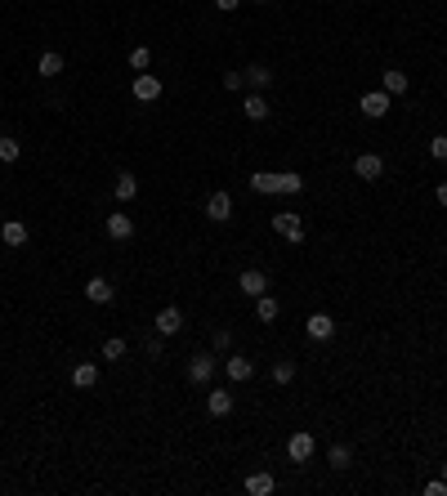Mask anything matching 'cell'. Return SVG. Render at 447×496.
Segmentation results:
<instances>
[{
    "instance_id": "cell-1",
    "label": "cell",
    "mask_w": 447,
    "mask_h": 496,
    "mask_svg": "<svg viewBox=\"0 0 447 496\" xmlns=\"http://www.w3.org/2000/svg\"><path fill=\"white\" fill-rule=\"evenodd\" d=\"M251 188L255 193H300L304 179L300 175H269V170H260V175H251Z\"/></svg>"
},
{
    "instance_id": "cell-2",
    "label": "cell",
    "mask_w": 447,
    "mask_h": 496,
    "mask_svg": "<svg viewBox=\"0 0 447 496\" xmlns=\"http://www.w3.org/2000/svg\"><path fill=\"white\" fill-rule=\"evenodd\" d=\"M215 367H220V358H215V354H193V358H188V385H211Z\"/></svg>"
},
{
    "instance_id": "cell-3",
    "label": "cell",
    "mask_w": 447,
    "mask_h": 496,
    "mask_svg": "<svg viewBox=\"0 0 447 496\" xmlns=\"http://www.w3.org/2000/svg\"><path fill=\"white\" fill-rule=\"evenodd\" d=\"M273 233H278V237H287L291 246H300V242H304V224H300V215L278 211V215H273Z\"/></svg>"
},
{
    "instance_id": "cell-4",
    "label": "cell",
    "mask_w": 447,
    "mask_h": 496,
    "mask_svg": "<svg viewBox=\"0 0 447 496\" xmlns=\"http://www.w3.org/2000/svg\"><path fill=\"white\" fill-rule=\"evenodd\" d=\"M313 447H318V438H313L309 429H296V434L287 438V456H291L296 465H304V461H309V456H313Z\"/></svg>"
},
{
    "instance_id": "cell-5",
    "label": "cell",
    "mask_w": 447,
    "mask_h": 496,
    "mask_svg": "<svg viewBox=\"0 0 447 496\" xmlns=\"http://www.w3.org/2000/svg\"><path fill=\"white\" fill-rule=\"evenodd\" d=\"M27 237H32V233H27V224H23V219H5V224H0V242H5L9 251L27 246Z\"/></svg>"
},
{
    "instance_id": "cell-6",
    "label": "cell",
    "mask_w": 447,
    "mask_h": 496,
    "mask_svg": "<svg viewBox=\"0 0 447 496\" xmlns=\"http://www.w3.org/2000/svg\"><path fill=\"white\" fill-rule=\"evenodd\" d=\"M206 215H211L215 224H228V219H233V197L228 193H211L206 197Z\"/></svg>"
},
{
    "instance_id": "cell-7",
    "label": "cell",
    "mask_w": 447,
    "mask_h": 496,
    "mask_svg": "<svg viewBox=\"0 0 447 496\" xmlns=\"http://www.w3.org/2000/svg\"><path fill=\"white\" fill-rule=\"evenodd\" d=\"M135 99H139V103H157V99H161V81H157L152 72H139V76H135Z\"/></svg>"
},
{
    "instance_id": "cell-8",
    "label": "cell",
    "mask_w": 447,
    "mask_h": 496,
    "mask_svg": "<svg viewBox=\"0 0 447 496\" xmlns=\"http://www.w3.org/2000/svg\"><path fill=\"white\" fill-rule=\"evenodd\" d=\"M304 331H309V340H331L336 336V322H331V313H309Z\"/></svg>"
},
{
    "instance_id": "cell-9",
    "label": "cell",
    "mask_w": 447,
    "mask_h": 496,
    "mask_svg": "<svg viewBox=\"0 0 447 496\" xmlns=\"http://www.w3.org/2000/svg\"><path fill=\"white\" fill-rule=\"evenodd\" d=\"M354 175H358V179H367V184H372V179H380V175H385V161H380L376 152H363V157L354 161Z\"/></svg>"
},
{
    "instance_id": "cell-10",
    "label": "cell",
    "mask_w": 447,
    "mask_h": 496,
    "mask_svg": "<svg viewBox=\"0 0 447 496\" xmlns=\"http://www.w3.org/2000/svg\"><path fill=\"white\" fill-rule=\"evenodd\" d=\"M112 295H117V286H112L108 278H90L85 282V300L90 304H112Z\"/></svg>"
},
{
    "instance_id": "cell-11",
    "label": "cell",
    "mask_w": 447,
    "mask_h": 496,
    "mask_svg": "<svg viewBox=\"0 0 447 496\" xmlns=\"http://www.w3.org/2000/svg\"><path fill=\"white\" fill-rule=\"evenodd\" d=\"M237 291H242V295H251V300H255V295H264V291H269V278H264L260 269H246L242 278H237Z\"/></svg>"
},
{
    "instance_id": "cell-12",
    "label": "cell",
    "mask_w": 447,
    "mask_h": 496,
    "mask_svg": "<svg viewBox=\"0 0 447 496\" xmlns=\"http://www.w3.org/2000/svg\"><path fill=\"white\" fill-rule=\"evenodd\" d=\"M152 327H157V331H161V336H175V331H179V327H184V313H179V309H175V304H166V309H161V313H157V318H152Z\"/></svg>"
},
{
    "instance_id": "cell-13",
    "label": "cell",
    "mask_w": 447,
    "mask_h": 496,
    "mask_svg": "<svg viewBox=\"0 0 447 496\" xmlns=\"http://www.w3.org/2000/svg\"><path fill=\"white\" fill-rule=\"evenodd\" d=\"M224 371H228V380H233V385H242V380H251V376H255V367H251V358H242V354H233V358H224Z\"/></svg>"
},
{
    "instance_id": "cell-14",
    "label": "cell",
    "mask_w": 447,
    "mask_h": 496,
    "mask_svg": "<svg viewBox=\"0 0 447 496\" xmlns=\"http://www.w3.org/2000/svg\"><path fill=\"white\" fill-rule=\"evenodd\" d=\"M358 108H363L372 121H380V117L389 112V94H385V90H372V94H363V103H358Z\"/></svg>"
},
{
    "instance_id": "cell-15",
    "label": "cell",
    "mask_w": 447,
    "mask_h": 496,
    "mask_svg": "<svg viewBox=\"0 0 447 496\" xmlns=\"http://www.w3.org/2000/svg\"><path fill=\"white\" fill-rule=\"evenodd\" d=\"M72 385L76 389H94L99 385V367H94V362H76L72 367Z\"/></svg>"
},
{
    "instance_id": "cell-16",
    "label": "cell",
    "mask_w": 447,
    "mask_h": 496,
    "mask_svg": "<svg viewBox=\"0 0 447 496\" xmlns=\"http://www.w3.org/2000/svg\"><path fill=\"white\" fill-rule=\"evenodd\" d=\"M278 313H282V304L273 300L269 291H264V295H255V318H260V322H278Z\"/></svg>"
},
{
    "instance_id": "cell-17",
    "label": "cell",
    "mask_w": 447,
    "mask_h": 496,
    "mask_svg": "<svg viewBox=\"0 0 447 496\" xmlns=\"http://www.w3.org/2000/svg\"><path fill=\"white\" fill-rule=\"evenodd\" d=\"M108 237H117V242L135 237V219L130 215H108Z\"/></svg>"
},
{
    "instance_id": "cell-18",
    "label": "cell",
    "mask_w": 447,
    "mask_h": 496,
    "mask_svg": "<svg viewBox=\"0 0 447 496\" xmlns=\"http://www.w3.org/2000/svg\"><path fill=\"white\" fill-rule=\"evenodd\" d=\"M206 412H211V416H228V412H233V394H228V389H211Z\"/></svg>"
},
{
    "instance_id": "cell-19",
    "label": "cell",
    "mask_w": 447,
    "mask_h": 496,
    "mask_svg": "<svg viewBox=\"0 0 447 496\" xmlns=\"http://www.w3.org/2000/svg\"><path fill=\"white\" fill-rule=\"evenodd\" d=\"M327 461H331V470H349L354 447H349V443H331V447H327Z\"/></svg>"
},
{
    "instance_id": "cell-20",
    "label": "cell",
    "mask_w": 447,
    "mask_h": 496,
    "mask_svg": "<svg viewBox=\"0 0 447 496\" xmlns=\"http://www.w3.org/2000/svg\"><path fill=\"white\" fill-rule=\"evenodd\" d=\"M36 72H41V76H59L63 72V54L59 50H45L41 59H36Z\"/></svg>"
},
{
    "instance_id": "cell-21",
    "label": "cell",
    "mask_w": 447,
    "mask_h": 496,
    "mask_svg": "<svg viewBox=\"0 0 447 496\" xmlns=\"http://www.w3.org/2000/svg\"><path fill=\"white\" fill-rule=\"evenodd\" d=\"M273 488H278V483H273V474H251V479H246V492H251V496H269Z\"/></svg>"
},
{
    "instance_id": "cell-22",
    "label": "cell",
    "mask_w": 447,
    "mask_h": 496,
    "mask_svg": "<svg viewBox=\"0 0 447 496\" xmlns=\"http://www.w3.org/2000/svg\"><path fill=\"white\" fill-rule=\"evenodd\" d=\"M242 112H246V117H251V121H264V117H269V103H264V94H260V90H255V94H251V99H246V103H242Z\"/></svg>"
},
{
    "instance_id": "cell-23",
    "label": "cell",
    "mask_w": 447,
    "mask_h": 496,
    "mask_svg": "<svg viewBox=\"0 0 447 496\" xmlns=\"http://www.w3.org/2000/svg\"><path fill=\"white\" fill-rule=\"evenodd\" d=\"M139 197V179L135 175H117V202H135Z\"/></svg>"
},
{
    "instance_id": "cell-24",
    "label": "cell",
    "mask_w": 447,
    "mask_h": 496,
    "mask_svg": "<svg viewBox=\"0 0 447 496\" xmlns=\"http://www.w3.org/2000/svg\"><path fill=\"white\" fill-rule=\"evenodd\" d=\"M291 380H296V362L278 358V362H273V385H291Z\"/></svg>"
},
{
    "instance_id": "cell-25",
    "label": "cell",
    "mask_w": 447,
    "mask_h": 496,
    "mask_svg": "<svg viewBox=\"0 0 447 496\" xmlns=\"http://www.w3.org/2000/svg\"><path fill=\"white\" fill-rule=\"evenodd\" d=\"M242 81H246V85H255V90H264V85L273 81V72H269V68H260V63H255V68H246V72H242Z\"/></svg>"
},
{
    "instance_id": "cell-26",
    "label": "cell",
    "mask_w": 447,
    "mask_h": 496,
    "mask_svg": "<svg viewBox=\"0 0 447 496\" xmlns=\"http://www.w3.org/2000/svg\"><path fill=\"white\" fill-rule=\"evenodd\" d=\"M380 85H385V94H407V72H385Z\"/></svg>"
},
{
    "instance_id": "cell-27",
    "label": "cell",
    "mask_w": 447,
    "mask_h": 496,
    "mask_svg": "<svg viewBox=\"0 0 447 496\" xmlns=\"http://www.w3.org/2000/svg\"><path fill=\"white\" fill-rule=\"evenodd\" d=\"M130 68H135V72H148L152 68V50H148V45H135V50H130Z\"/></svg>"
},
{
    "instance_id": "cell-28",
    "label": "cell",
    "mask_w": 447,
    "mask_h": 496,
    "mask_svg": "<svg viewBox=\"0 0 447 496\" xmlns=\"http://www.w3.org/2000/svg\"><path fill=\"white\" fill-rule=\"evenodd\" d=\"M18 152H23V148H18V139L0 135V161H5V166H14V161H18Z\"/></svg>"
},
{
    "instance_id": "cell-29",
    "label": "cell",
    "mask_w": 447,
    "mask_h": 496,
    "mask_svg": "<svg viewBox=\"0 0 447 496\" xmlns=\"http://www.w3.org/2000/svg\"><path fill=\"white\" fill-rule=\"evenodd\" d=\"M103 358H112V362H117V358H126V340H121V336L103 340Z\"/></svg>"
},
{
    "instance_id": "cell-30",
    "label": "cell",
    "mask_w": 447,
    "mask_h": 496,
    "mask_svg": "<svg viewBox=\"0 0 447 496\" xmlns=\"http://www.w3.org/2000/svg\"><path fill=\"white\" fill-rule=\"evenodd\" d=\"M430 157H434V161H447V139H443V135L430 139Z\"/></svg>"
},
{
    "instance_id": "cell-31",
    "label": "cell",
    "mask_w": 447,
    "mask_h": 496,
    "mask_svg": "<svg viewBox=\"0 0 447 496\" xmlns=\"http://www.w3.org/2000/svg\"><path fill=\"white\" fill-rule=\"evenodd\" d=\"M211 345H215V349H220V354H224V349L233 345V331H228V327H224V331H215V336H211Z\"/></svg>"
},
{
    "instance_id": "cell-32",
    "label": "cell",
    "mask_w": 447,
    "mask_h": 496,
    "mask_svg": "<svg viewBox=\"0 0 447 496\" xmlns=\"http://www.w3.org/2000/svg\"><path fill=\"white\" fill-rule=\"evenodd\" d=\"M425 496H447V483L443 479H430V483H425Z\"/></svg>"
},
{
    "instance_id": "cell-33",
    "label": "cell",
    "mask_w": 447,
    "mask_h": 496,
    "mask_svg": "<svg viewBox=\"0 0 447 496\" xmlns=\"http://www.w3.org/2000/svg\"><path fill=\"white\" fill-rule=\"evenodd\" d=\"M242 85V72H224V90H237Z\"/></svg>"
},
{
    "instance_id": "cell-34",
    "label": "cell",
    "mask_w": 447,
    "mask_h": 496,
    "mask_svg": "<svg viewBox=\"0 0 447 496\" xmlns=\"http://www.w3.org/2000/svg\"><path fill=\"white\" fill-rule=\"evenodd\" d=\"M215 5H220L224 14H228V9H237V5H242V0H215Z\"/></svg>"
},
{
    "instance_id": "cell-35",
    "label": "cell",
    "mask_w": 447,
    "mask_h": 496,
    "mask_svg": "<svg viewBox=\"0 0 447 496\" xmlns=\"http://www.w3.org/2000/svg\"><path fill=\"white\" fill-rule=\"evenodd\" d=\"M439 206H447V184H439Z\"/></svg>"
},
{
    "instance_id": "cell-36",
    "label": "cell",
    "mask_w": 447,
    "mask_h": 496,
    "mask_svg": "<svg viewBox=\"0 0 447 496\" xmlns=\"http://www.w3.org/2000/svg\"><path fill=\"white\" fill-rule=\"evenodd\" d=\"M443 483H447V465H443Z\"/></svg>"
},
{
    "instance_id": "cell-37",
    "label": "cell",
    "mask_w": 447,
    "mask_h": 496,
    "mask_svg": "<svg viewBox=\"0 0 447 496\" xmlns=\"http://www.w3.org/2000/svg\"><path fill=\"white\" fill-rule=\"evenodd\" d=\"M255 5H269V0H255Z\"/></svg>"
}]
</instances>
